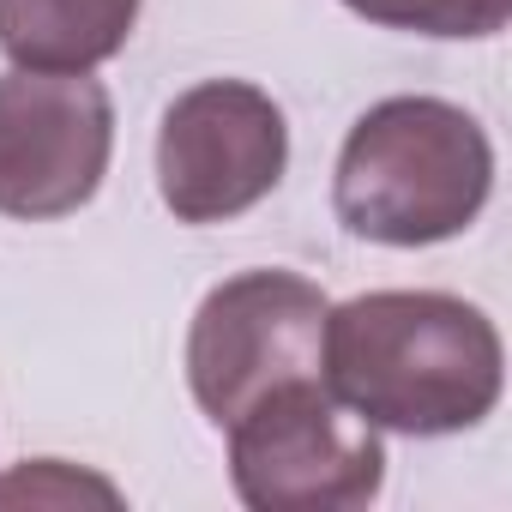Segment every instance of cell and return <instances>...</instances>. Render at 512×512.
Masks as SVG:
<instances>
[{
	"instance_id": "6da1fadb",
	"label": "cell",
	"mask_w": 512,
	"mask_h": 512,
	"mask_svg": "<svg viewBox=\"0 0 512 512\" xmlns=\"http://www.w3.org/2000/svg\"><path fill=\"white\" fill-rule=\"evenodd\" d=\"M494 320L446 290H374L326 314V386L368 428L464 434L500 404Z\"/></svg>"
},
{
	"instance_id": "7a4b0ae2",
	"label": "cell",
	"mask_w": 512,
	"mask_h": 512,
	"mask_svg": "<svg viewBox=\"0 0 512 512\" xmlns=\"http://www.w3.org/2000/svg\"><path fill=\"white\" fill-rule=\"evenodd\" d=\"M494 193V145L476 115L446 97L374 103L332 175L338 223L380 247H428L464 235Z\"/></svg>"
},
{
	"instance_id": "3957f363",
	"label": "cell",
	"mask_w": 512,
	"mask_h": 512,
	"mask_svg": "<svg viewBox=\"0 0 512 512\" xmlns=\"http://www.w3.org/2000/svg\"><path fill=\"white\" fill-rule=\"evenodd\" d=\"M229 482L253 512H350L380 494L386 446L326 374L284 380L229 422Z\"/></svg>"
},
{
	"instance_id": "277c9868",
	"label": "cell",
	"mask_w": 512,
	"mask_h": 512,
	"mask_svg": "<svg viewBox=\"0 0 512 512\" xmlns=\"http://www.w3.org/2000/svg\"><path fill=\"white\" fill-rule=\"evenodd\" d=\"M326 290L296 272H241L217 284L187 332V380L199 410L229 428L284 380L326 374Z\"/></svg>"
},
{
	"instance_id": "5b68a950",
	"label": "cell",
	"mask_w": 512,
	"mask_h": 512,
	"mask_svg": "<svg viewBox=\"0 0 512 512\" xmlns=\"http://www.w3.org/2000/svg\"><path fill=\"white\" fill-rule=\"evenodd\" d=\"M290 169L284 109L247 79L181 91L157 133V193L175 223H229L253 211Z\"/></svg>"
},
{
	"instance_id": "8992f818",
	"label": "cell",
	"mask_w": 512,
	"mask_h": 512,
	"mask_svg": "<svg viewBox=\"0 0 512 512\" xmlns=\"http://www.w3.org/2000/svg\"><path fill=\"white\" fill-rule=\"evenodd\" d=\"M115 151V109L91 73H0V211L49 223L79 211Z\"/></svg>"
},
{
	"instance_id": "52a82bcc",
	"label": "cell",
	"mask_w": 512,
	"mask_h": 512,
	"mask_svg": "<svg viewBox=\"0 0 512 512\" xmlns=\"http://www.w3.org/2000/svg\"><path fill=\"white\" fill-rule=\"evenodd\" d=\"M139 0H0V49L13 67L91 73L127 49Z\"/></svg>"
},
{
	"instance_id": "ba28073f",
	"label": "cell",
	"mask_w": 512,
	"mask_h": 512,
	"mask_svg": "<svg viewBox=\"0 0 512 512\" xmlns=\"http://www.w3.org/2000/svg\"><path fill=\"white\" fill-rule=\"evenodd\" d=\"M368 25L386 31H416V37H500L512 19V0H344Z\"/></svg>"
},
{
	"instance_id": "9c48e42d",
	"label": "cell",
	"mask_w": 512,
	"mask_h": 512,
	"mask_svg": "<svg viewBox=\"0 0 512 512\" xmlns=\"http://www.w3.org/2000/svg\"><path fill=\"white\" fill-rule=\"evenodd\" d=\"M103 500V506H115L121 494L103 482V476H73L61 458H37V464H25V470H13V476H0V506H13V500H31V506H67V500Z\"/></svg>"
}]
</instances>
